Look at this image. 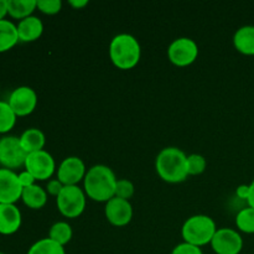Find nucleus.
Returning <instances> with one entry per match:
<instances>
[{
  "instance_id": "f257e3e1",
  "label": "nucleus",
  "mask_w": 254,
  "mask_h": 254,
  "mask_svg": "<svg viewBox=\"0 0 254 254\" xmlns=\"http://www.w3.org/2000/svg\"><path fill=\"white\" fill-rule=\"evenodd\" d=\"M116 174L109 166L97 164L87 170L83 180L84 192L91 200L97 202H108L116 196Z\"/></svg>"
},
{
  "instance_id": "f03ea898",
  "label": "nucleus",
  "mask_w": 254,
  "mask_h": 254,
  "mask_svg": "<svg viewBox=\"0 0 254 254\" xmlns=\"http://www.w3.org/2000/svg\"><path fill=\"white\" fill-rule=\"evenodd\" d=\"M155 169L164 181L170 184L183 183L188 179V155L176 146H168L159 151Z\"/></svg>"
},
{
  "instance_id": "7ed1b4c3",
  "label": "nucleus",
  "mask_w": 254,
  "mask_h": 254,
  "mask_svg": "<svg viewBox=\"0 0 254 254\" xmlns=\"http://www.w3.org/2000/svg\"><path fill=\"white\" fill-rule=\"evenodd\" d=\"M141 56V47L138 39L130 34H118L109 44V57L116 67L130 69L138 64Z\"/></svg>"
},
{
  "instance_id": "20e7f679",
  "label": "nucleus",
  "mask_w": 254,
  "mask_h": 254,
  "mask_svg": "<svg viewBox=\"0 0 254 254\" xmlns=\"http://www.w3.org/2000/svg\"><path fill=\"white\" fill-rule=\"evenodd\" d=\"M217 231V226L213 218L207 215H195L189 217L181 228L184 242L202 247L212 241Z\"/></svg>"
},
{
  "instance_id": "39448f33",
  "label": "nucleus",
  "mask_w": 254,
  "mask_h": 254,
  "mask_svg": "<svg viewBox=\"0 0 254 254\" xmlns=\"http://www.w3.org/2000/svg\"><path fill=\"white\" fill-rule=\"evenodd\" d=\"M87 195L78 185L64 186L56 197L57 208L67 218H76L83 213Z\"/></svg>"
},
{
  "instance_id": "423d86ee",
  "label": "nucleus",
  "mask_w": 254,
  "mask_h": 254,
  "mask_svg": "<svg viewBox=\"0 0 254 254\" xmlns=\"http://www.w3.org/2000/svg\"><path fill=\"white\" fill-rule=\"evenodd\" d=\"M27 154L20 144L17 136L6 135L0 139V165L4 169L14 170L25 165Z\"/></svg>"
},
{
  "instance_id": "0eeeda50",
  "label": "nucleus",
  "mask_w": 254,
  "mask_h": 254,
  "mask_svg": "<svg viewBox=\"0 0 254 254\" xmlns=\"http://www.w3.org/2000/svg\"><path fill=\"white\" fill-rule=\"evenodd\" d=\"M198 56V46L190 37H178L168 49V57L175 66L185 67L193 64Z\"/></svg>"
},
{
  "instance_id": "6e6552de",
  "label": "nucleus",
  "mask_w": 254,
  "mask_h": 254,
  "mask_svg": "<svg viewBox=\"0 0 254 254\" xmlns=\"http://www.w3.org/2000/svg\"><path fill=\"white\" fill-rule=\"evenodd\" d=\"M24 166L25 170L29 171L36 180L44 181L54 175L56 163L49 151L40 150L27 154Z\"/></svg>"
},
{
  "instance_id": "1a4fd4ad",
  "label": "nucleus",
  "mask_w": 254,
  "mask_h": 254,
  "mask_svg": "<svg viewBox=\"0 0 254 254\" xmlns=\"http://www.w3.org/2000/svg\"><path fill=\"white\" fill-rule=\"evenodd\" d=\"M210 245L216 254H240L243 248V238L233 228L222 227L217 228Z\"/></svg>"
},
{
  "instance_id": "9d476101",
  "label": "nucleus",
  "mask_w": 254,
  "mask_h": 254,
  "mask_svg": "<svg viewBox=\"0 0 254 254\" xmlns=\"http://www.w3.org/2000/svg\"><path fill=\"white\" fill-rule=\"evenodd\" d=\"M7 103L17 117L31 114L37 106V93L29 86H20L10 93Z\"/></svg>"
},
{
  "instance_id": "9b49d317",
  "label": "nucleus",
  "mask_w": 254,
  "mask_h": 254,
  "mask_svg": "<svg viewBox=\"0 0 254 254\" xmlns=\"http://www.w3.org/2000/svg\"><path fill=\"white\" fill-rule=\"evenodd\" d=\"M87 174L84 161L78 156H68L64 159L57 169V179L64 186L78 185Z\"/></svg>"
},
{
  "instance_id": "f8f14e48",
  "label": "nucleus",
  "mask_w": 254,
  "mask_h": 254,
  "mask_svg": "<svg viewBox=\"0 0 254 254\" xmlns=\"http://www.w3.org/2000/svg\"><path fill=\"white\" fill-rule=\"evenodd\" d=\"M104 213L109 223L117 227L127 226L133 218V206L128 200H123L114 196L106 202Z\"/></svg>"
},
{
  "instance_id": "ddd939ff",
  "label": "nucleus",
  "mask_w": 254,
  "mask_h": 254,
  "mask_svg": "<svg viewBox=\"0 0 254 254\" xmlns=\"http://www.w3.org/2000/svg\"><path fill=\"white\" fill-rule=\"evenodd\" d=\"M22 186L14 170L0 168V203H15L21 200Z\"/></svg>"
},
{
  "instance_id": "4468645a",
  "label": "nucleus",
  "mask_w": 254,
  "mask_h": 254,
  "mask_svg": "<svg viewBox=\"0 0 254 254\" xmlns=\"http://www.w3.org/2000/svg\"><path fill=\"white\" fill-rule=\"evenodd\" d=\"M21 223V212L15 203H0V235H14Z\"/></svg>"
},
{
  "instance_id": "2eb2a0df",
  "label": "nucleus",
  "mask_w": 254,
  "mask_h": 254,
  "mask_svg": "<svg viewBox=\"0 0 254 254\" xmlns=\"http://www.w3.org/2000/svg\"><path fill=\"white\" fill-rule=\"evenodd\" d=\"M17 27V35H19V41L21 42H32L40 39L44 32V24L41 19L35 15L20 20Z\"/></svg>"
},
{
  "instance_id": "dca6fc26",
  "label": "nucleus",
  "mask_w": 254,
  "mask_h": 254,
  "mask_svg": "<svg viewBox=\"0 0 254 254\" xmlns=\"http://www.w3.org/2000/svg\"><path fill=\"white\" fill-rule=\"evenodd\" d=\"M20 144L26 154L35 153V151L44 150L46 144V136L41 129L29 128L19 136Z\"/></svg>"
},
{
  "instance_id": "f3484780",
  "label": "nucleus",
  "mask_w": 254,
  "mask_h": 254,
  "mask_svg": "<svg viewBox=\"0 0 254 254\" xmlns=\"http://www.w3.org/2000/svg\"><path fill=\"white\" fill-rule=\"evenodd\" d=\"M233 45L241 54L254 56V25L240 27L233 35Z\"/></svg>"
},
{
  "instance_id": "a211bd4d",
  "label": "nucleus",
  "mask_w": 254,
  "mask_h": 254,
  "mask_svg": "<svg viewBox=\"0 0 254 254\" xmlns=\"http://www.w3.org/2000/svg\"><path fill=\"white\" fill-rule=\"evenodd\" d=\"M21 200L25 206L32 210H40L47 202V192L40 185H32L22 189Z\"/></svg>"
},
{
  "instance_id": "6ab92c4d",
  "label": "nucleus",
  "mask_w": 254,
  "mask_h": 254,
  "mask_svg": "<svg viewBox=\"0 0 254 254\" xmlns=\"http://www.w3.org/2000/svg\"><path fill=\"white\" fill-rule=\"evenodd\" d=\"M19 42L17 27L10 20H0V54L11 50Z\"/></svg>"
},
{
  "instance_id": "aec40b11",
  "label": "nucleus",
  "mask_w": 254,
  "mask_h": 254,
  "mask_svg": "<svg viewBox=\"0 0 254 254\" xmlns=\"http://www.w3.org/2000/svg\"><path fill=\"white\" fill-rule=\"evenodd\" d=\"M37 9V0H7V15L20 20L31 16Z\"/></svg>"
},
{
  "instance_id": "412c9836",
  "label": "nucleus",
  "mask_w": 254,
  "mask_h": 254,
  "mask_svg": "<svg viewBox=\"0 0 254 254\" xmlns=\"http://www.w3.org/2000/svg\"><path fill=\"white\" fill-rule=\"evenodd\" d=\"M72 236H73L72 227L69 226V223L64 222V221L55 222L49 231V238L60 243L64 247L67 243H69V241L72 240Z\"/></svg>"
},
{
  "instance_id": "4be33fe9",
  "label": "nucleus",
  "mask_w": 254,
  "mask_h": 254,
  "mask_svg": "<svg viewBox=\"0 0 254 254\" xmlns=\"http://www.w3.org/2000/svg\"><path fill=\"white\" fill-rule=\"evenodd\" d=\"M27 254H66V251L64 246L47 237L35 242L29 248Z\"/></svg>"
},
{
  "instance_id": "5701e85b",
  "label": "nucleus",
  "mask_w": 254,
  "mask_h": 254,
  "mask_svg": "<svg viewBox=\"0 0 254 254\" xmlns=\"http://www.w3.org/2000/svg\"><path fill=\"white\" fill-rule=\"evenodd\" d=\"M17 116L7 102L0 101V134L9 133L16 124Z\"/></svg>"
},
{
  "instance_id": "b1692460",
  "label": "nucleus",
  "mask_w": 254,
  "mask_h": 254,
  "mask_svg": "<svg viewBox=\"0 0 254 254\" xmlns=\"http://www.w3.org/2000/svg\"><path fill=\"white\" fill-rule=\"evenodd\" d=\"M236 226L242 232L254 233V208L248 206L238 211L236 216Z\"/></svg>"
},
{
  "instance_id": "393cba45",
  "label": "nucleus",
  "mask_w": 254,
  "mask_h": 254,
  "mask_svg": "<svg viewBox=\"0 0 254 254\" xmlns=\"http://www.w3.org/2000/svg\"><path fill=\"white\" fill-rule=\"evenodd\" d=\"M207 161L201 154H190L188 156V173L189 175H200L206 170Z\"/></svg>"
},
{
  "instance_id": "a878e982",
  "label": "nucleus",
  "mask_w": 254,
  "mask_h": 254,
  "mask_svg": "<svg viewBox=\"0 0 254 254\" xmlns=\"http://www.w3.org/2000/svg\"><path fill=\"white\" fill-rule=\"evenodd\" d=\"M134 184L128 179H118L116 186V197L123 198V200H128L134 195Z\"/></svg>"
},
{
  "instance_id": "bb28decb",
  "label": "nucleus",
  "mask_w": 254,
  "mask_h": 254,
  "mask_svg": "<svg viewBox=\"0 0 254 254\" xmlns=\"http://www.w3.org/2000/svg\"><path fill=\"white\" fill-rule=\"evenodd\" d=\"M61 0H37V9L46 15H55L61 11Z\"/></svg>"
},
{
  "instance_id": "cd10ccee",
  "label": "nucleus",
  "mask_w": 254,
  "mask_h": 254,
  "mask_svg": "<svg viewBox=\"0 0 254 254\" xmlns=\"http://www.w3.org/2000/svg\"><path fill=\"white\" fill-rule=\"evenodd\" d=\"M171 254H203V253H202V250H201V247L190 245V243L183 242L174 248Z\"/></svg>"
},
{
  "instance_id": "c85d7f7f",
  "label": "nucleus",
  "mask_w": 254,
  "mask_h": 254,
  "mask_svg": "<svg viewBox=\"0 0 254 254\" xmlns=\"http://www.w3.org/2000/svg\"><path fill=\"white\" fill-rule=\"evenodd\" d=\"M64 188V185L59 180V179H52V180H49V183H47L46 192L49 193V195L57 197Z\"/></svg>"
},
{
  "instance_id": "c756f323",
  "label": "nucleus",
  "mask_w": 254,
  "mask_h": 254,
  "mask_svg": "<svg viewBox=\"0 0 254 254\" xmlns=\"http://www.w3.org/2000/svg\"><path fill=\"white\" fill-rule=\"evenodd\" d=\"M17 176H19V183H20V185L22 186V189L35 185V181H36V179H35L34 176H32L27 170L21 171L20 174H17Z\"/></svg>"
},
{
  "instance_id": "7c9ffc66",
  "label": "nucleus",
  "mask_w": 254,
  "mask_h": 254,
  "mask_svg": "<svg viewBox=\"0 0 254 254\" xmlns=\"http://www.w3.org/2000/svg\"><path fill=\"white\" fill-rule=\"evenodd\" d=\"M236 193L242 200H248V196H250V185H240L237 188V190H236Z\"/></svg>"
},
{
  "instance_id": "2f4dec72",
  "label": "nucleus",
  "mask_w": 254,
  "mask_h": 254,
  "mask_svg": "<svg viewBox=\"0 0 254 254\" xmlns=\"http://www.w3.org/2000/svg\"><path fill=\"white\" fill-rule=\"evenodd\" d=\"M68 4L71 6L76 7V9H82L86 5H88V0H69Z\"/></svg>"
},
{
  "instance_id": "473e14b6",
  "label": "nucleus",
  "mask_w": 254,
  "mask_h": 254,
  "mask_svg": "<svg viewBox=\"0 0 254 254\" xmlns=\"http://www.w3.org/2000/svg\"><path fill=\"white\" fill-rule=\"evenodd\" d=\"M7 15V0H0V20H4Z\"/></svg>"
},
{
  "instance_id": "72a5a7b5",
  "label": "nucleus",
  "mask_w": 254,
  "mask_h": 254,
  "mask_svg": "<svg viewBox=\"0 0 254 254\" xmlns=\"http://www.w3.org/2000/svg\"><path fill=\"white\" fill-rule=\"evenodd\" d=\"M248 206L254 208V180L250 184V196H248Z\"/></svg>"
},
{
  "instance_id": "f704fd0d",
  "label": "nucleus",
  "mask_w": 254,
  "mask_h": 254,
  "mask_svg": "<svg viewBox=\"0 0 254 254\" xmlns=\"http://www.w3.org/2000/svg\"><path fill=\"white\" fill-rule=\"evenodd\" d=\"M0 254H5V253H2V252H0Z\"/></svg>"
}]
</instances>
